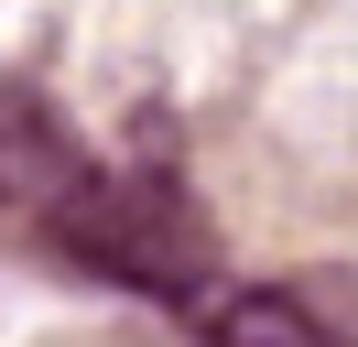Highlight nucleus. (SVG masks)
I'll return each mask as SVG.
<instances>
[{
	"label": "nucleus",
	"mask_w": 358,
	"mask_h": 347,
	"mask_svg": "<svg viewBox=\"0 0 358 347\" xmlns=\"http://www.w3.org/2000/svg\"><path fill=\"white\" fill-rule=\"evenodd\" d=\"M44 239L76 271L163 293V304H206V282H217V228H206V206L185 195V174H98L87 163L44 206Z\"/></svg>",
	"instance_id": "nucleus-1"
},
{
	"label": "nucleus",
	"mask_w": 358,
	"mask_h": 347,
	"mask_svg": "<svg viewBox=\"0 0 358 347\" xmlns=\"http://www.w3.org/2000/svg\"><path fill=\"white\" fill-rule=\"evenodd\" d=\"M76 174H87V141H76L44 98L11 87V98H0V206H33V217H44Z\"/></svg>",
	"instance_id": "nucleus-2"
},
{
	"label": "nucleus",
	"mask_w": 358,
	"mask_h": 347,
	"mask_svg": "<svg viewBox=\"0 0 358 347\" xmlns=\"http://www.w3.org/2000/svg\"><path fill=\"white\" fill-rule=\"evenodd\" d=\"M206 325H217V347H358L348 325H336V315H326L315 293H293V282H261V293H228V304H217Z\"/></svg>",
	"instance_id": "nucleus-3"
}]
</instances>
